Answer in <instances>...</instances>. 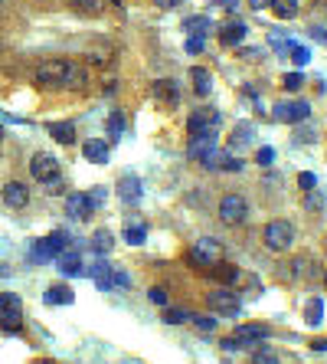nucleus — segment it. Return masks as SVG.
I'll list each match as a JSON object with an SVG mask.
<instances>
[{
	"label": "nucleus",
	"mask_w": 327,
	"mask_h": 364,
	"mask_svg": "<svg viewBox=\"0 0 327 364\" xmlns=\"http://www.w3.org/2000/svg\"><path fill=\"white\" fill-rule=\"evenodd\" d=\"M37 82L43 89H85V69L69 59H46L37 66Z\"/></svg>",
	"instance_id": "f257e3e1"
},
{
	"label": "nucleus",
	"mask_w": 327,
	"mask_h": 364,
	"mask_svg": "<svg viewBox=\"0 0 327 364\" xmlns=\"http://www.w3.org/2000/svg\"><path fill=\"white\" fill-rule=\"evenodd\" d=\"M0 332H7V335L23 332V302L13 292H0Z\"/></svg>",
	"instance_id": "f03ea898"
},
{
	"label": "nucleus",
	"mask_w": 327,
	"mask_h": 364,
	"mask_svg": "<svg viewBox=\"0 0 327 364\" xmlns=\"http://www.w3.org/2000/svg\"><path fill=\"white\" fill-rule=\"evenodd\" d=\"M262 243L271 249V253H285V249L295 243V223L288 220H271L265 230H262Z\"/></svg>",
	"instance_id": "7ed1b4c3"
},
{
	"label": "nucleus",
	"mask_w": 327,
	"mask_h": 364,
	"mask_svg": "<svg viewBox=\"0 0 327 364\" xmlns=\"http://www.w3.org/2000/svg\"><path fill=\"white\" fill-rule=\"evenodd\" d=\"M265 338H269V325L245 322V325H236V332L226 338V348H252V345H262Z\"/></svg>",
	"instance_id": "20e7f679"
},
{
	"label": "nucleus",
	"mask_w": 327,
	"mask_h": 364,
	"mask_svg": "<svg viewBox=\"0 0 327 364\" xmlns=\"http://www.w3.org/2000/svg\"><path fill=\"white\" fill-rule=\"evenodd\" d=\"M190 263H193V266H203V269H213L216 263H223V246L216 240H210V237H203V240H196L193 249H190Z\"/></svg>",
	"instance_id": "39448f33"
},
{
	"label": "nucleus",
	"mask_w": 327,
	"mask_h": 364,
	"mask_svg": "<svg viewBox=\"0 0 327 364\" xmlns=\"http://www.w3.org/2000/svg\"><path fill=\"white\" fill-rule=\"evenodd\" d=\"M245 217H249V203H245V197H239V194H226L223 201H219V220H223L226 227H239Z\"/></svg>",
	"instance_id": "423d86ee"
},
{
	"label": "nucleus",
	"mask_w": 327,
	"mask_h": 364,
	"mask_svg": "<svg viewBox=\"0 0 327 364\" xmlns=\"http://www.w3.org/2000/svg\"><path fill=\"white\" fill-rule=\"evenodd\" d=\"M206 302H210V308L216 315H239V308H243V302H239V296L233 289H216V292H210Z\"/></svg>",
	"instance_id": "0eeeda50"
},
{
	"label": "nucleus",
	"mask_w": 327,
	"mask_h": 364,
	"mask_svg": "<svg viewBox=\"0 0 327 364\" xmlns=\"http://www.w3.org/2000/svg\"><path fill=\"white\" fill-rule=\"evenodd\" d=\"M30 174H33L37 181L46 184L53 174H59V161L49 151H37V154H33V161H30Z\"/></svg>",
	"instance_id": "6e6552de"
},
{
	"label": "nucleus",
	"mask_w": 327,
	"mask_h": 364,
	"mask_svg": "<svg viewBox=\"0 0 327 364\" xmlns=\"http://www.w3.org/2000/svg\"><path fill=\"white\" fill-rule=\"evenodd\" d=\"M65 213H69L72 220H89V217L95 213L92 197H89V194H82V191L69 194V197H65Z\"/></svg>",
	"instance_id": "1a4fd4ad"
},
{
	"label": "nucleus",
	"mask_w": 327,
	"mask_h": 364,
	"mask_svg": "<svg viewBox=\"0 0 327 364\" xmlns=\"http://www.w3.org/2000/svg\"><path fill=\"white\" fill-rule=\"evenodd\" d=\"M271 115L278 118V122L298 125V122H304V118L311 115V106H308V102H281V106H275Z\"/></svg>",
	"instance_id": "9d476101"
},
{
	"label": "nucleus",
	"mask_w": 327,
	"mask_h": 364,
	"mask_svg": "<svg viewBox=\"0 0 327 364\" xmlns=\"http://www.w3.org/2000/svg\"><path fill=\"white\" fill-rule=\"evenodd\" d=\"M245 33H249V27H245L239 17H233V20H226L223 27H219V43L233 49V46H239V43L245 39Z\"/></svg>",
	"instance_id": "9b49d317"
},
{
	"label": "nucleus",
	"mask_w": 327,
	"mask_h": 364,
	"mask_svg": "<svg viewBox=\"0 0 327 364\" xmlns=\"http://www.w3.org/2000/svg\"><path fill=\"white\" fill-rule=\"evenodd\" d=\"M216 122H219V112H213V108H200V112H193V115L187 118V132H190V134L213 132Z\"/></svg>",
	"instance_id": "f8f14e48"
},
{
	"label": "nucleus",
	"mask_w": 327,
	"mask_h": 364,
	"mask_svg": "<svg viewBox=\"0 0 327 364\" xmlns=\"http://www.w3.org/2000/svg\"><path fill=\"white\" fill-rule=\"evenodd\" d=\"M4 203L13 207V211H23V207L30 203V187L27 184H20V181H10L7 187H4Z\"/></svg>",
	"instance_id": "ddd939ff"
},
{
	"label": "nucleus",
	"mask_w": 327,
	"mask_h": 364,
	"mask_svg": "<svg viewBox=\"0 0 327 364\" xmlns=\"http://www.w3.org/2000/svg\"><path fill=\"white\" fill-rule=\"evenodd\" d=\"M213 144H216V132H200V134H190V158H200L203 161L206 154L213 151Z\"/></svg>",
	"instance_id": "4468645a"
},
{
	"label": "nucleus",
	"mask_w": 327,
	"mask_h": 364,
	"mask_svg": "<svg viewBox=\"0 0 327 364\" xmlns=\"http://www.w3.org/2000/svg\"><path fill=\"white\" fill-rule=\"evenodd\" d=\"M82 154H85V161L105 164V161H108V154H112V148H108L105 138H89V142L82 144Z\"/></svg>",
	"instance_id": "2eb2a0df"
},
{
	"label": "nucleus",
	"mask_w": 327,
	"mask_h": 364,
	"mask_svg": "<svg viewBox=\"0 0 327 364\" xmlns=\"http://www.w3.org/2000/svg\"><path fill=\"white\" fill-rule=\"evenodd\" d=\"M59 272H63V276H82V259H79V253H75V246H69L65 249V253H59Z\"/></svg>",
	"instance_id": "dca6fc26"
},
{
	"label": "nucleus",
	"mask_w": 327,
	"mask_h": 364,
	"mask_svg": "<svg viewBox=\"0 0 327 364\" xmlns=\"http://www.w3.org/2000/svg\"><path fill=\"white\" fill-rule=\"evenodd\" d=\"M72 289L63 286V282H56V286H49L46 292H43V302L46 306H72Z\"/></svg>",
	"instance_id": "f3484780"
},
{
	"label": "nucleus",
	"mask_w": 327,
	"mask_h": 364,
	"mask_svg": "<svg viewBox=\"0 0 327 364\" xmlns=\"http://www.w3.org/2000/svg\"><path fill=\"white\" fill-rule=\"evenodd\" d=\"M190 79H193V92H196V96H200V99L210 96V89H213V76H210V69L193 66V69H190Z\"/></svg>",
	"instance_id": "a211bd4d"
},
{
	"label": "nucleus",
	"mask_w": 327,
	"mask_h": 364,
	"mask_svg": "<svg viewBox=\"0 0 327 364\" xmlns=\"http://www.w3.org/2000/svg\"><path fill=\"white\" fill-rule=\"evenodd\" d=\"M46 132L53 134L59 144H75V125L72 122H49Z\"/></svg>",
	"instance_id": "6ab92c4d"
},
{
	"label": "nucleus",
	"mask_w": 327,
	"mask_h": 364,
	"mask_svg": "<svg viewBox=\"0 0 327 364\" xmlns=\"http://www.w3.org/2000/svg\"><path fill=\"white\" fill-rule=\"evenodd\" d=\"M43 243H46V249H49V253H53V259H56L59 253H65V249L72 246V237H69V233H65V230H53V233H49V237H46V240H43Z\"/></svg>",
	"instance_id": "aec40b11"
},
{
	"label": "nucleus",
	"mask_w": 327,
	"mask_h": 364,
	"mask_svg": "<svg viewBox=\"0 0 327 364\" xmlns=\"http://www.w3.org/2000/svg\"><path fill=\"white\" fill-rule=\"evenodd\" d=\"M144 240H148V227H144V223L141 220L124 223V243H128V246H141Z\"/></svg>",
	"instance_id": "412c9836"
},
{
	"label": "nucleus",
	"mask_w": 327,
	"mask_h": 364,
	"mask_svg": "<svg viewBox=\"0 0 327 364\" xmlns=\"http://www.w3.org/2000/svg\"><path fill=\"white\" fill-rule=\"evenodd\" d=\"M118 194H122V201H128V203H134V201H141V181L138 177H122L118 181Z\"/></svg>",
	"instance_id": "4be33fe9"
},
{
	"label": "nucleus",
	"mask_w": 327,
	"mask_h": 364,
	"mask_svg": "<svg viewBox=\"0 0 327 364\" xmlns=\"http://www.w3.org/2000/svg\"><path fill=\"white\" fill-rule=\"evenodd\" d=\"M154 96L164 102V106H177V86L170 82V79H158V86H154Z\"/></svg>",
	"instance_id": "5701e85b"
},
{
	"label": "nucleus",
	"mask_w": 327,
	"mask_h": 364,
	"mask_svg": "<svg viewBox=\"0 0 327 364\" xmlns=\"http://www.w3.org/2000/svg\"><path fill=\"white\" fill-rule=\"evenodd\" d=\"M92 279L98 289H118L115 286V269L108 266V263H98V266L92 269Z\"/></svg>",
	"instance_id": "b1692460"
},
{
	"label": "nucleus",
	"mask_w": 327,
	"mask_h": 364,
	"mask_svg": "<svg viewBox=\"0 0 327 364\" xmlns=\"http://www.w3.org/2000/svg\"><path fill=\"white\" fill-rule=\"evenodd\" d=\"M269 10L278 20H295V17H298V0H271Z\"/></svg>",
	"instance_id": "393cba45"
},
{
	"label": "nucleus",
	"mask_w": 327,
	"mask_h": 364,
	"mask_svg": "<svg viewBox=\"0 0 327 364\" xmlns=\"http://www.w3.org/2000/svg\"><path fill=\"white\" fill-rule=\"evenodd\" d=\"M206 30H210V17H187L184 20V33H187V37L203 39Z\"/></svg>",
	"instance_id": "a878e982"
},
{
	"label": "nucleus",
	"mask_w": 327,
	"mask_h": 364,
	"mask_svg": "<svg viewBox=\"0 0 327 364\" xmlns=\"http://www.w3.org/2000/svg\"><path fill=\"white\" fill-rule=\"evenodd\" d=\"M304 322H308L311 328L324 322V302H321V299H311L308 306H304Z\"/></svg>",
	"instance_id": "bb28decb"
},
{
	"label": "nucleus",
	"mask_w": 327,
	"mask_h": 364,
	"mask_svg": "<svg viewBox=\"0 0 327 364\" xmlns=\"http://www.w3.org/2000/svg\"><path fill=\"white\" fill-rule=\"evenodd\" d=\"M249 142H252V128H249V125H236V132L229 134V148L239 151V148H245Z\"/></svg>",
	"instance_id": "cd10ccee"
},
{
	"label": "nucleus",
	"mask_w": 327,
	"mask_h": 364,
	"mask_svg": "<svg viewBox=\"0 0 327 364\" xmlns=\"http://www.w3.org/2000/svg\"><path fill=\"white\" fill-rule=\"evenodd\" d=\"M112 246H115V237L108 230H98L92 237V249H95V253H112Z\"/></svg>",
	"instance_id": "c85d7f7f"
},
{
	"label": "nucleus",
	"mask_w": 327,
	"mask_h": 364,
	"mask_svg": "<svg viewBox=\"0 0 327 364\" xmlns=\"http://www.w3.org/2000/svg\"><path fill=\"white\" fill-rule=\"evenodd\" d=\"M85 56H89V63H95V66H108V63L115 59V53L105 46V49H89Z\"/></svg>",
	"instance_id": "c756f323"
},
{
	"label": "nucleus",
	"mask_w": 327,
	"mask_h": 364,
	"mask_svg": "<svg viewBox=\"0 0 327 364\" xmlns=\"http://www.w3.org/2000/svg\"><path fill=\"white\" fill-rule=\"evenodd\" d=\"M79 4V10L82 13H89V17H98V13H105V4L108 0H75Z\"/></svg>",
	"instance_id": "7c9ffc66"
},
{
	"label": "nucleus",
	"mask_w": 327,
	"mask_h": 364,
	"mask_svg": "<svg viewBox=\"0 0 327 364\" xmlns=\"http://www.w3.org/2000/svg\"><path fill=\"white\" fill-rule=\"evenodd\" d=\"M210 272H213L216 279H223V282H236V279H239V269H236V266H223V263H216Z\"/></svg>",
	"instance_id": "2f4dec72"
},
{
	"label": "nucleus",
	"mask_w": 327,
	"mask_h": 364,
	"mask_svg": "<svg viewBox=\"0 0 327 364\" xmlns=\"http://www.w3.org/2000/svg\"><path fill=\"white\" fill-rule=\"evenodd\" d=\"M108 134H112V142H118L124 134V118H122V112H112L108 115Z\"/></svg>",
	"instance_id": "473e14b6"
},
{
	"label": "nucleus",
	"mask_w": 327,
	"mask_h": 364,
	"mask_svg": "<svg viewBox=\"0 0 327 364\" xmlns=\"http://www.w3.org/2000/svg\"><path fill=\"white\" fill-rule=\"evenodd\" d=\"M301 86H304V76H301V73H285V76H281V89H285V92H298Z\"/></svg>",
	"instance_id": "72a5a7b5"
},
{
	"label": "nucleus",
	"mask_w": 327,
	"mask_h": 364,
	"mask_svg": "<svg viewBox=\"0 0 327 364\" xmlns=\"http://www.w3.org/2000/svg\"><path fill=\"white\" fill-rule=\"evenodd\" d=\"M285 53H288L291 59H295V63H298V66H304V63H308L311 59V53L304 46H301V43H288V46H285Z\"/></svg>",
	"instance_id": "f704fd0d"
},
{
	"label": "nucleus",
	"mask_w": 327,
	"mask_h": 364,
	"mask_svg": "<svg viewBox=\"0 0 327 364\" xmlns=\"http://www.w3.org/2000/svg\"><path fill=\"white\" fill-rule=\"evenodd\" d=\"M187 322H190V325H196L200 332H213V328H216V318H210V315H193V312H190Z\"/></svg>",
	"instance_id": "c9c22d12"
},
{
	"label": "nucleus",
	"mask_w": 327,
	"mask_h": 364,
	"mask_svg": "<svg viewBox=\"0 0 327 364\" xmlns=\"http://www.w3.org/2000/svg\"><path fill=\"white\" fill-rule=\"evenodd\" d=\"M252 364H281V361H278V355H275L271 348H259V351L252 355Z\"/></svg>",
	"instance_id": "e433bc0d"
},
{
	"label": "nucleus",
	"mask_w": 327,
	"mask_h": 364,
	"mask_svg": "<svg viewBox=\"0 0 327 364\" xmlns=\"http://www.w3.org/2000/svg\"><path fill=\"white\" fill-rule=\"evenodd\" d=\"M30 256H33V263H49V259H53V253L46 249V243L39 240V243H33V249H30Z\"/></svg>",
	"instance_id": "4c0bfd02"
},
{
	"label": "nucleus",
	"mask_w": 327,
	"mask_h": 364,
	"mask_svg": "<svg viewBox=\"0 0 327 364\" xmlns=\"http://www.w3.org/2000/svg\"><path fill=\"white\" fill-rule=\"evenodd\" d=\"M298 187H301L304 194H311L314 187H318V177H314L311 171H301V174H298Z\"/></svg>",
	"instance_id": "58836bf2"
},
{
	"label": "nucleus",
	"mask_w": 327,
	"mask_h": 364,
	"mask_svg": "<svg viewBox=\"0 0 327 364\" xmlns=\"http://www.w3.org/2000/svg\"><path fill=\"white\" fill-rule=\"evenodd\" d=\"M190 312H180V308H167V315H164V322L167 325H180V322H187Z\"/></svg>",
	"instance_id": "ea45409f"
},
{
	"label": "nucleus",
	"mask_w": 327,
	"mask_h": 364,
	"mask_svg": "<svg viewBox=\"0 0 327 364\" xmlns=\"http://www.w3.org/2000/svg\"><path fill=\"white\" fill-rule=\"evenodd\" d=\"M65 191V181H63V174H53L46 181V194H63Z\"/></svg>",
	"instance_id": "a19ab883"
},
{
	"label": "nucleus",
	"mask_w": 327,
	"mask_h": 364,
	"mask_svg": "<svg viewBox=\"0 0 327 364\" xmlns=\"http://www.w3.org/2000/svg\"><path fill=\"white\" fill-rule=\"evenodd\" d=\"M148 299H150V302H154V306H167V292H164V289H160V286H154V289H150V292H148Z\"/></svg>",
	"instance_id": "79ce46f5"
},
{
	"label": "nucleus",
	"mask_w": 327,
	"mask_h": 364,
	"mask_svg": "<svg viewBox=\"0 0 327 364\" xmlns=\"http://www.w3.org/2000/svg\"><path fill=\"white\" fill-rule=\"evenodd\" d=\"M255 161H259V164H265V168H269V164L275 161V151H271V148H259V151H255Z\"/></svg>",
	"instance_id": "37998d69"
},
{
	"label": "nucleus",
	"mask_w": 327,
	"mask_h": 364,
	"mask_svg": "<svg viewBox=\"0 0 327 364\" xmlns=\"http://www.w3.org/2000/svg\"><path fill=\"white\" fill-rule=\"evenodd\" d=\"M187 49H190V53H203V39L190 37V39H187Z\"/></svg>",
	"instance_id": "c03bdc74"
},
{
	"label": "nucleus",
	"mask_w": 327,
	"mask_h": 364,
	"mask_svg": "<svg viewBox=\"0 0 327 364\" xmlns=\"http://www.w3.org/2000/svg\"><path fill=\"white\" fill-rule=\"evenodd\" d=\"M115 286H118V289L128 286V272H122V269H115Z\"/></svg>",
	"instance_id": "a18cd8bd"
},
{
	"label": "nucleus",
	"mask_w": 327,
	"mask_h": 364,
	"mask_svg": "<svg viewBox=\"0 0 327 364\" xmlns=\"http://www.w3.org/2000/svg\"><path fill=\"white\" fill-rule=\"evenodd\" d=\"M249 7H252V10H265V7H271V0H249Z\"/></svg>",
	"instance_id": "49530a36"
},
{
	"label": "nucleus",
	"mask_w": 327,
	"mask_h": 364,
	"mask_svg": "<svg viewBox=\"0 0 327 364\" xmlns=\"http://www.w3.org/2000/svg\"><path fill=\"white\" fill-rule=\"evenodd\" d=\"M311 348H314V351H327V338H318V341H311Z\"/></svg>",
	"instance_id": "de8ad7c7"
},
{
	"label": "nucleus",
	"mask_w": 327,
	"mask_h": 364,
	"mask_svg": "<svg viewBox=\"0 0 327 364\" xmlns=\"http://www.w3.org/2000/svg\"><path fill=\"white\" fill-rule=\"evenodd\" d=\"M154 4H158V7H164V10H170V7H177L180 0H154Z\"/></svg>",
	"instance_id": "09e8293b"
},
{
	"label": "nucleus",
	"mask_w": 327,
	"mask_h": 364,
	"mask_svg": "<svg viewBox=\"0 0 327 364\" xmlns=\"http://www.w3.org/2000/svg\"><path fill=\"white\" fill-rule=\"evenodd\" d=\"M219 7H226V10H233V0H216Z\"/></svg>",
	"instance_id": "8fccbe9b"
},
{
	"label": "nucleus",
	"mask_w": 327,
	"mask_h": 364,
	"mask_svg": "<svg viewBox=\"0 0 327 364\" xmlns=\"http://www.w3.org/2000/svg\"><path fill=\"white\" fill-rule=\"evenodd\" d=\"M0 142H4V125H0Z\"/></svg>",
	"instance_id": "3c124183"
},
{
	"label": "nucleus",
	"mask_w": 327,
	"mask_h": 364,
	"mask_svg": "<svg viewBox=\"0 0 327 364\" xmlns=\"http://www.w3.org/2000/svg\"><path fill=\"white\" fill-rule=\"evenodd\" d=\"M39 364H59V361H39Z\"/></svg>",
	"instance_id": "603ef678"
},
{
	"label": "nucleus",
	"mask_w": 327,
	"mask_h": 364,
	"mask_svg": "<svg viewBox=\"0 0 327 364\" xmlns=\"http://www.w3.org/2000/svg\"><path fill=\"white\" fill-rule=\"evenodd\" d=\"M0 13H4V0H0Z\"/></svg>",
	"instance_id": "864d4df0"
},
{
	"label": "nucleus",
	"mask_w": 327,
	"mask_h": 364,
	"mask_svg": "<svg viewBox=\"0 0 327 364\" xmlns=\"http://www.w3.org/2000/svg\"><path fill=\"white\" fill-rule=\"evenodd\" d=\"M324 286H327V272H324Z\"/></svg>",
	"instance_id": "5fc2aeb1"
}]
</instances>
